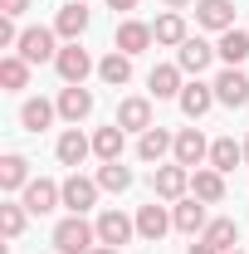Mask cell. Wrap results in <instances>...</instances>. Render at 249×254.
Segmentation results:
<instances>
[{
    "label": "cell",
    "mask_w": 249,
    "mask_h": 254,
    "mask_svg": "<svg viewBox=\"0 0 249 254\" xmlns=\"http://www.w3.org/2000/svg\"><path fill=\"white\" fill-rule=\"evenodd\" d=\"M54 118H59V103H44V98H30V103L20 108V123H25V132H44Z\"/></svg>",
    "instance_id": "obj_28"
},
{
    "label": "cell",
    "mask_w": 249,
    "mask_h": 254,
    "mask_svg": "<svg viewBox=\"0 0 249 254\" xmlns=\"http://www.w3.org/2000/svg\"><path fill=\"white\" fill-rule=\"evenodd\" d=\"M152 44H156L152 25H142V20H123V25H118V49H123V54H142V49H152Z\"/></svg>",
    "instance_id": "obj_20"
},
{
    "label": "cell",
    "mask_w": 249,
    "mask_h": 254,
    "mask_svg": "<svg viewBox=\"0 0 249 254\" xmlns=\"http://www.w3.org/2000/svg\"><path fill=\"white\" fill-rule=\"evenodd\" d=\"M230 254H235V250H230Z\"/></svg>",
    "instance_id": "obj_41"
},
{
    "label": "cell",
    "mask_w": 249,
    "mask_h": 254,
    "mask_svg": "<svg viewBox=\"0 0 249 254\" xmlns=\"http://www.w3.org/2000/svg\"><path fill=\"white\" fill-rule=\"evenodd\" d=\"M215 54L225 59V68H240V64L249 59V34L245 30H225L220 44H215Z\"/></svg>",
    "instance_id": "obj_26"
},
{
    "label": "cell",
    "mask_w": 249,
    "mask_h": 254,
    "mask_svg": "<svg viewBox=\"0 0 249 254\" xmlns=\"http://www.w3.org/2000/svg\"><path fill=\"white\" fill-rule=\"evenodd\" d=\"M176 103H181V113L195 123V118H205V113L215 108V83H200V78H195V83H186V88H181V98H176Z\"/></svg>",
    "instance_id": "obj_14"
},
{
    "label": "cell",
    "mask_w": 249,
    "mask_h": 254,
    "mask_svg": "<svg viewBox=\"0 0 249 254\" xmlns=\"http://www.w3.org/2000/svg\"><path fill=\"white\" fill-rule=\"evenodd\" d=\"M152 190L161 195V200H181V195L190 190V166H181V161L156 166V171H152Z\"/></svg>",
    "instance_id": "obj_6"
},
{
    "label": "cell",
    "mask_w": 249,
    "mask_h": 254,
    "mask_svg": "<svg viewBox=\"0 0 249 254\" xmlns=\"http://www.w3.org/2000/svg\"><path fill=\"white\" fill-rule=\"evenodd\" d=\"M147 88H152V98H181V64H156L152 73H147Z\"/></svg>",
    "instance_id": "obj_19"
},
{
    "label": "cell",
    "mask_w": 249,
    "mask_h": 254,
    "mask_svg": "<svg viewBox=\"0 0 249 254\" xmlns=\"http://www.w3.org/2000/svg\"><path fill=\"white\" fill-rule=\"evenodd\" d=\"M166 230H171V215H166V205H156V200H152V205H142V210H137V235H142L147 245H156Z\"/></svg>",
    "instance_id": "obj_21"
},
{
    "label": "cell",
    "mask_w": 249,
    "mask_h": 254,
    "mask_svg": "<svg viewBox=\"0 0 249 254\" xmlns=\"http://www.w3.org/2000/svg\"><path fill=\"white\" fill-rule=\"evenodd\" d=\"M30 68H34V64H25L20 54H5V59H0V88H5V93L30 88Z\"/></svg>",
    "instance_id": "obj_27"
},
{
    "label": "cell",
    "mask_w": 249,
    "mask_h": 254,
    "mask_svg": "<svg viewBox=\"0 0 249 254\" xmlns=\"http://www.w3.org/2000/svg\"><path fill=\"white\" fill-rule=\"evenodd\" d=\"M171 147H176V137H166L161 127H147V132L137 137V157H142V161H161Z\"/></svg>",
    "instance_id": "obj_31"
},
{
    "label": "cell",
    "mask_w": 249,
    "mask_h": 254,
    "mask_svg": "<svg viewBox=\"0 0 249 254\" xmlns=\"http://www.w3.org/2000/svg\"><path fill=\"white\" fill-rule=\"evenodd\" d=\"M108 5H113V10H123V15H127V10H137V0H108Z\"/></svg>",
    "instance_id": "obj_37"
},
{
    "label": "cell",
    "mask_w": 249,
    "mask_h": 254,
    "mask_svg": "<svg viewBox=\"0 0 249 254\" xmlns=\"http://www.w3.org/2000/svg\"><path fill=\"white\" fill-rule=\"evenodd\" d=\"M98 78H103V83H113V88H123L127 78H132V54H123V49L103 54V59H98Z\"/></svg>",
    "instance_id": "obj_25"
},
{
    "label": "cell",
    "mask_w": 249,
    "mask_h": 254,
    "mask_svg": "<svg viewBox=\"0 0 249 254\" xmlns=\"http://www.w3.org/2000/svg\"><path fill=\"white\" fill-rule=\"evenodd\" d=\"M54 152H59V161H63V166H73V171H78V166H83V157L93 152V137H83L78 127H68L59 142H54Z\"/></svg>",
    "instance_id": "obj_18"
},
{
    "label": "cell",
    "mask_w": 249,
    "mask_h": 254,
    "mask_svg": "<svg viewBox=\"0 0 249 254\" xmlns=\"http://www.w3.org/2000/svg\"><path fill=\"white\" fill-rule=\"evenodd\" d=\"M171 225L181 230V235H205V200L200 195H181L176 205H171Z\"/></svg>",
    "instance_id": "obj_8"
},
{
    "label": "cell",
    "mask_w": 249,
    "mask_h": 254,
    "mask_svg": "<svg viewBox=\"0 0 249 254\" xmlns=\"http://www.w3.org/2000/svg\"><path fill=\"white\" fill-rule=\"evenodd\" d=\"M215 103H225V108H245L249 103V78L240 68H220L215 73Z\"/></svg>",
    "instance_id": "obj_10"
},
{
    "label": "cell",
    "mask_w": 249,
    "mask_h": 254,
    "mask_svg": "<svg viewBox=\"0 0 249 254\" xmlns=\"http://www.w3.org/2000/svg\"><path fill=\"white\" fill-rule=\"evenodd\" d=\"M20 34H25V30H15V15H0V49L20 44Z\"/></svg>",
    "instance_id": "obj_34"
},
{
    "label": "cell",
    "mask_w": 249,
    "mask_h": 254,
    "mask_svg": "<svg viewBox=\"0 0 249 254\" xmlns=\"http://www.w3.org/2000/svg\"><path fill=\"white\" fill-rule=\"evenodd\" d=\"M0 230H5V240H20V230H25V205L5 200V205H0Z\"/></svg>",
    "instance_id": "obj_33"
},
{
    "label": "cell",
    "mask_w": 249,
    "mask_h": 254,
    "mask_svg": "<svg viewBox=\"0 0 249 254\" xmlns=\"http://www.w3.org/2000/svg\"><path fill=\"white\" fill-rule=\"evenodd\" d=\"M83 30H88V5H83V0H68L59 15H54V34H59L63 44H73Z\"/></svg>",
    "instance_id": "obj_13"
},
{
    "label": "cell",
    "mask_w": 249,
    "mask_h": 254,
    "mask_svg": "<svg viewBox=\"0 0 249 254\" xmlns=\"http://www.w3.org/2000/svg\"><path fill=\"white\" fill-rule=\"evenodd\" d=\"M30 0H0V15H25Z\"/></svg>",
    "instance_id": "obj_35"
},
{
    "label": "cell",
    "mask_w": 249,
    "mask_h": 254,
    "mask_svg": "<svg viewBox=\"0 0 249 254\" xmlns=\"http://www.w3.org/2000/svg\"><path fill=\"white\" fill-rule=\"evenodd\" d=\"M190 190H195L205 205H220V200H225V176H220L215 166H200V171H190Z\"/></svg>",
    "instance_id": "obj_23"
},
{
    "label": "cell",
    "mask_w": 249,
    "mask_h": 254,
    "mask_svg": "<svg viewBox=\"0 0 249 254\" xmlns=\"http://www.w3.org/2000/svg\"><path fill=\"white\" fill-rule=\"evenodd\" d=\"M118 127L123 132H147V127H156L152 123V98H123L118 103Z\"/></svg>",
    "instance_id": "obj_15"
},
{
    "label": "cell",
    "mask_w": 249,
    "mask_h": 254,
    "mask_svg": "<svg viewBox=\"0 0 249 254\" xmlns=\"http://www.w3.org/2000/svg\"><path fill=\"white\" fill-rule=\"evenodd\" d=\"M123 147H127V132H123L118 123L93 132V157H98V161H123Z\"/></svg>",
    "instance_id": "obj_24"
},
{
    "label": "cell",
    "mask_w": 249,
    "mask_h": 254,
    "mask_svg": "<svg viewBox=\"0 0 249 254\" xmlns=\"http://www.w3.org/2000/svg\"><path fill=\"white\" fill-rule=\"evenodd\" d=\"M59 34L54 30H44V25H30V30L20 34V44H15V54L25 64H49V59H59V49L63 44H54Z\"/></svg>",
    "instance_id": "obj_2"
},
{
    "label": "cell",
    "mask_w": 249,
    "mask_h": 254,
    "mask_svg": "<svg viewBox=\"0 0 249 254\" xmlns=\"http://www.w3.org/2000/svg\"><path fill=\"white\" fill-rule=\"evenodd\" d=\"M195 25L200 30H235V0H195Z\"/></svg>",
    "instance_id": "obj_9"
},
{
    "label": "cell",
    "mask_w": 249,
    "mask_h": 254,
    "mask_svg": "<svg viewBox=\"0 0 249 254\" xmlns=\"http://www.w3.org/2000/svg\"><path fill=\"white\" fill-rule=\"evenodd\" d=\"M240 161H245V147H240L235 137H215V142H210V166H215L220 176H225V171H235Z\"/></svg>",
    "instance_id": "obj_30"
},
{
    "label": "cell",
    "mask_w": 249,
    "mask_h": 254,
    "mask_svg": "<svg viewBox=\"0 0 249 254\" xmlns=\"http://www.w3.org/2000/svg\"><path fill=\"white\" fill-rule=\"evenodd\" d=\"M200 240H205V245H215L220 254H230L235 245H240V225L230 220V215H220V220L205 225V235H200Z\"/></svg>",
    "instance_id": "obj_29"
},
{
    "label": "cell",
    "mask_w": 249,
    "mask_h": 254,
    "mask_svg": "<svg viewBox=\"0 0 249 254\" xmlns=\"http://www.w3.org/2000/svg\"><path fill=\"white\" fill-rule=\"evenodd\" d=\"M190 254H220L215 245H205V240H195V245H190Z\"/></svg>",
    "instance_id": "obj_36"
},
{
    "label": "cell",
    "mask_w": 249,
    "mask_h": 254,
    "mask_svg": "<svg viewBox=\"0 0 249 254\" xmlns=\"http://www.w3.org/2000/svg\"><path fill=\"white\" fill-rule=\"evenodd\" d=\"M98 190H103L98 181H88V176L73 171V176L63 181V205H68L73 215H83V210H93V205H98Z\"/></svg>",
    "instance_id": "obj_12"
},
{
    "label": "cell",
    "mask_w": 249,
    "mask_h": 254,
    "mask_svg": "<svg viewBox=\"0 0 249 254\" xmlns=\"http://www.w3.org/2000/svg\"><path fill=\"white\" fill-rule=\"evenodd\" d=\"M54 68H59V78H63V83H83V78L93 73L98 64H93V54H88V49H83V44L73 39V44H63V49H59Z\"/></svg>",
    "instance_id": "obj_3"
},
{
    "label": "cell",
    "mask_w": 249,
    "mask_h": 254,
    "mask_svg": "<svg viewBox=\"0 0 249 254\" xmlns=\"http://www.w3.org/2000/svg\"><path fill=\"white\" fill-rule=\"evenodd\" d=\"M88 113H93V93H88L83 83H63V93H59V118L78 127Z\"/></svg>",
    "instance_id": "obj_11"
},
{
    "label": "cell",
    "mask_w": 249,
    "mask_h": 254,
    "mask_svg": "<svg viewBox=\"0 0 249 254\" xmlns=\"http://www.w3.org/2000/svg\"><path fill=\"white\" fill-rule=\"evenodd\" d=\"M98 186L103 190H127L132 186V171H127L123 161H103V166H98V176H93Z\"/></svg>",
    "instance_id": "obj_32"
},
{
    "label": "cell",
    "mask_w": 249,
    "mask_h": 254,
    "mask_svg": "<svg viewBox=\"0 0 249 254\" xmlns=\"http://www.w3.org/2000/svg\"><path fill=\"white\" fill-rule=\"evenodd\" d=\"M88 254H118V250H113V245H98V250H88Z\"/></svg>",
    "instance_id": "obj_39"
},
{
    "label": "cell",
    "mask_w": 249,
    "mask_h": 254,
    "mask_svg": "<svg viewBox=\"0 0 249 254\" xmlns=\"http://www.w3.org/2000/svg\"><path fill=\"white\" fill-rule=\"evenodd\" d=\"M132 235H137V215H123V210H103V215H98V245L123 250Z\"/></svg>",
    "instance_id": "obj_5"
},
{
    "label": "cell",
    "mask_w": 249,
    "mask_h": 254,
    "mask_svg": "<svg viewBox=\"0 0 249 254\" xmlns=\"http://www.w3.org/2000/svg\"><path fill=\"white\" fill-rule=\"evenodd\" d=\"M210 59H215V44H205V39H195V34H190L186 44L176 49L181 73H205V68H210Z\"/></svg>",
    "instance_id": "obj_17"
},
{
    "label": "cell",
    "mask_w": 249,
    "mask_h": 254,
    "mask_svg": "<svg viewBox=\"0 0 249 254\" xmlns=\"http://www.w3.org/2000/svg\"><path fill=\"white\" fill-rule=\"evenodd\" d=\"M245 161H249V142H245Z\"/></svg>",
    "instance_id": "obj_40"
},
{
    "label": "cell",
    "mask_w": 249,
    "mask_h": 254,
    "mask_svg": "<svg viewBox=\"0 0 249 254\" xmlns=\"http://www.w3.org/2000/svg\"><path fill=\"white\" fill-rule=\"evenodd\" d=\"M152 34H156V44H166V49H181V44L190 39V30H186V15H181V10H166V15H156Z\"/></svg>",
    "instance_id": "obj_16"
},
{
    "label": "cell",
    "mask_w": 249,
    "mask_h": 254,
    "mask_svg": "<svg viewBox=\"0 0 249 254\" xmlns=\"http://www.w3.org/2000/svg\"><path fill=\"white\" fill-rule=\"evenodd\" d=\"M166 5H171V10H186V5H195V0H166Z\"/></svg>",
    "instance_id": "obj_38"
},
{
    "label": "cell",
    "mask_w": 249,
    "mask_h": 254,
    "mask_svg": "<svg viewBox=\"0 0 249 254\" xmlns=\"http://www.w3.org/2000/svg\"><path fill=\"white\" fill-rule=\"evenodd\" d=\"M171 157L181 161V166H190V171H200V166L210 161V142L200 137V127H181V132H176V147H171Z\"/></svg>",
    "instance_id": "obj_4"
},
{
    "label": "cell",
    "mask_w": 249,
    "mask_h": 254,
    "mask_svg": "<svg viewBox=\"0 0 249 254\" xmlns=\"http://www.w3.org/2000/svg\"><path fill=\"white\" fill-rule=\"evenodd\" d=\"M54 250L59 254H88L98 250V225H88L83 215H68L54 225Z\"/></svg>",
    "instance_id": "obj_1"
},
{
    "label": "cell",
    "mask_w": 249,
    "mask_h": 254,
    "mask_svg": "<svg viewBox=\"0 0 249 254\" xmlns=\"http://www.w3.org/2000/svg\"><path fill=\"white\" fill-rule=\"evenodd\" d=\"M34 176H30V161L20 157V152H10V157L0 161V190L5 195H15V190H25Z\"/></svg>",
    "instance_id": "obj_22"
},
{
    "label": "cell",
    "mask_w": 249,
    "mask_h": 254,
    "mask_svg": "<svg viewBox=\"0 0 249 254\" xmlns=\"http://www.w3.org/2000/svg\"><path fill=\"white\" fill-rule=\"evenodd\" d=\"M30 215H49L54 205H63V186H54L49 176H34L30 186H25V200H20Z\"/></svg>",
    "instance_id": "obj_7"
}]
</instances>
